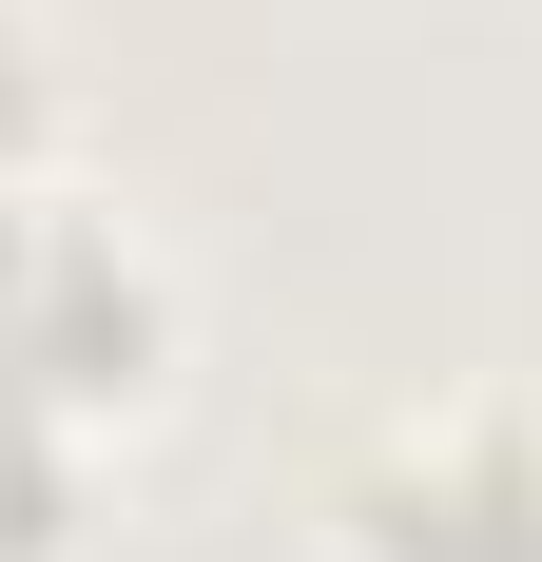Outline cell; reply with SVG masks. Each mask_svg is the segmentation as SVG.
Instances as JSON below:
<instances>
[{"label":"cell","instance_id":"6da1fadb","mask_svg":"<svg viewBox=\"0 0 542 562\" xmlns=\"http://www.w3.org/2000/svg\"><path fill=\"white\" fill-rule=\"evenodd\" d=\"M174 369V272L98 194L0 175V447H78L98 407H136Z\"/></svg>","mask_w":542,"mask_h":562},{"label":"cell","instance_id":"7a4b0ae2","mask_svg":"<svg viewBox=\"0 0 542 562\" xmlns=\"http://www.w3.org/2000/svg\"><path fill=\"white\" fill-rule=\"evenodd\" d=\"M349 562H542V427L523 407H427V427H387L349 465V505H329Z\"/></svg>","mask_w":542,"mask_h":562},{"label":"cell","instance_id":"3957f363","mask_svg":"<svg viewBox=\"0 0 542 562\" xmlns=\"http://www.w3.org/2000/svg\"><path fill=\"white\" fill-rule=\"evenodd\" d=\"M20 136H39V20L0 0V175H20Z\"/></svg>","mask_w":542,"mask_h":562}]
</instances>
